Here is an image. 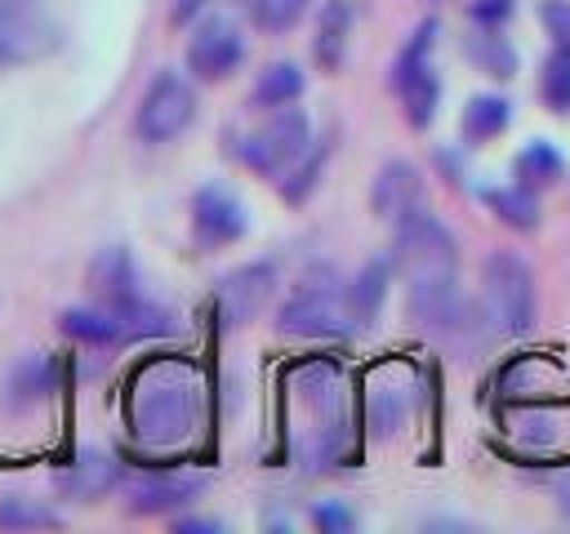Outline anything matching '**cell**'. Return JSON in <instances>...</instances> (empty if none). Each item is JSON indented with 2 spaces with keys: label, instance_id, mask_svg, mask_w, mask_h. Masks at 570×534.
<instances>
[{
  "label": "cell",
  "instance_id": "4dcf8cb0",
  "mask_svg": "<svg viewBox=\"0 0 570 534\" xmlns=\"http://www.w3.org/2000/svg\"><path fill=\"white\" fill-rule=\"evenodd\" d=\"M539 27L552 49H570V0H539Z\"/></svg>",
  "mask_w": 570,
  "mask_h": 534
},
{
  "label": "cell",
  "instance_id": "7a4b0ae2",
  "mask_svg": "<svg viewBox=\"0 0 570 534\" xmlns=\"http://www.w3.org/2000/svg\"><path fill=\"white\" fill-rule=\"evenodd\" d=\"M481 320L490 334H525L534 325V271L512 249H490L481 263Z\"/></svg>",
  "mask_w": 570,
  "mask_h": 534
},
{
  "label": "cell",
  "instance_id": "f1b7e54d",
  "mask_svg": "<svg viewBox=\"0 0 570 534\" xmlns=\"http://www.w3.org/2000/svg\"><path fill=\"white\" fill-rule=\"evenodd\" d=\"M62 516L31 494H4L0 498V530H58Z\"/></svg>",
  "mask_w": 570,
  "mask_h": 534
},
{
  "label": "cell",
  "instance_id": "7c38bea8",
  "mask_svg": "<svg viewBox=\"0 0 570 534\" xmlns=\"http://www.w3.org/2000/svg\"><path fill=\"white\" fill-rule=\"evenodd\" d=\"M85 280H89L94 303H102V307H129V303L142 298V276H138V263H134V254L125 245L98 249L89 258Z\"/></svg>",
  "mask_w": 570,
  "mask_h": 534
},
{
  "label": "cell",
  "instance_id": "277c9868",
  "mask_svg": "<svg viewBox=\"0 0 570 534\" xmlns=\"http://www.w3.org/2000/svg\"><path fill=\"white\" fill-rule=\"evenodd\" d=\"M392 267L405 280H423V276H459V240L454 231L428 214L423 205H414L410 214H401L392 222Z\"/></svg>",
  "mask_w": 570,
  "mask_h": 534
},
{
  "label": "cell",
  "instance_id": "e575fe53",
  "mask_svg": "<svg viewBox=\"0 0 570 534\" xmlns=\"http://www.w3.org/2000/svg\"><path fill=\"white\" fill-rule=\"evenodd\" d=\"M174 530H178V534H218L223 521H209V516H178Z\"/></svg>",
  "mask_w": 570,
  "mask_h": 534
},
{
  "label": "cell",
  "instance_id": "8992f818",
  "mask_svg": "<svg viewBox=\"0 0 570 534\" xmlns=\"http://www.w3.org/2000/svg\"><path fill=\"white\" fill-rule=\"evenodd\" d=\"M196 89L187 76L178 71H156L151 85L142 89L138 107H134V138L147 142V147H165L174 142L178 134L191 129L196 120Z\"/></svg>",
  "mask_w": 570,
  "mask_h": 534
},
{
  "label": "cell",
  "instance_id": "603a6c76",
  "mask_svg": "<svg viewBox=\"0 0 570 534\" xmlns=\"http://www.w3.org/2000/svg\"><path fill=\"white\" fill-rule=\"evenodd\" d=\"M463 53L472 58L476 71H485L494 80H512L517 76V49L508 44V36H499V27H472L463 36Z\"/></svg>",
  "mask_w": 570,
  "mask_h": 534
},
{
  "label": "cell",
  "instance_id": "9a60e30c",
  "mask_svg": "<svg viewBox=\"0 0 570 534\" xmlns=\"http://www.w3.org/2000/svg\"><path fill=\"white\" fill-rule=\"evenodd\" d=\"M352 27H356V4L352 0H325L316 13V31H312V58L321 71H343L347 62V44H352Z\"/></svg>",
  "mask_w": 570,
  "mask_h": 534
},
{
  "label": "cell",
  "instance_id": "83f0119b",
  "mask_svg": "<svg viewBox=\"0 0 570 534\" xmlns=\"http://www.w3.org/2000/svg\"><path fill=\"white\" fill-rule=\"evenodd\" d=\"M539 102L552 116H570V49H548L539 67Z\"/></svg>",
  "mask_w": 570,
  "mask_h": 534
},
{
  "label": "cell",
  "instance_id": "484cf974",
  "mask_svg": "<svg viewBox=\"0 0 570 534\" xmlns=\"http://www.w3.org/2000/svg\"><path fill=\"white\" fill-rule=\"evenodd\" d=\"M396 98H401V111H405L410 129H428L436 120V107H441V80H436V71L428 67V71L410 76L405 85H396Z\"/></svg>",
  "mask_w": 570,
  "mask_h": 534
},
{
  "label": "cell",
  "instance_id": "5bb4252c",
  "mask_svg": "<svg viewBox=\"0 0 570 534\" xmlns=\"http://www.w3.org/2000/svg\"><path fill=\"white\" fill-rule=\"evenodd\" d=\"M414 205H423V174L410 160H387L374 182H370V209L387 222H396L401 214H410Z\"/></svg>",
  "mask_w": 570,
  "mask_h": 534
},
{
  "label": "cell",
  "instance_id": "3957f363",
  "mask_svg": "<svg viewBox=\"0 0 570 534\" xmlns=\"http://www.w3.org/2000/svg\"><path fill=\"white\" fill-rule=\"evenodd\" d=\"M276 329L289 338H347L356 334L352 312H347V294L334 280V271H307L294 294L281 303L276 312Z\"/></svg>",
  "mask_w": 570,
  "mask_h": 534
},
{
  "label": "cell",
  "instance_id": "4316f807",
  "mask_svg": "<svg viewBox=\"0 0 570 534\" xmlns=\"http://www.w3.org/2000/svg\"><path fill=\"white\" fill-rule=\"evenodd\" d=\"M49 392H53V360H49L45 352H31L27 360L13 365V374H9V400H13L18 409L45 400Z\"/></svg>",
  "mask_w": 570,
  "mask_h": 534
},
{
  "label": "cell",
  "instance_id": "836d02e7",
  "mask_svg": "<svg viewBox=\"0 0 570 534\" xmlns=\"http://www.w3.org/2000/svg\"><path fill=\"white\" fill-rule=\"evenodd\" d=\"M517 436L530 441V445H548L557 432H552V418L543 409H521L517 414Z\"/></svg>",
  "mask_w": 570,
  "mask_h": 534
},
{
  "label": "cell",
  "instance_id": "6da1fadb",
  "mask_svg": "<svg viewBox=\"0 0 570 534\" xmlns=\"http://www.w3.org/2000/svg\"><path fill=\"white\" fill-rule=\"evenodd\" d=\"M200 414H205V392H200V374L187 360L160 356L134 374L125 396V418L142 445L169 449L191 441L200 427Z\"/></svg>",
  "mask_w": 570,
  "mask_h": 534
},
{
  "label": "cell",
  "instance_id": "d6a6232c",
  "mask_svg": "<svg viewBox=\"0 0 570 534\" xmlns=\"http://www.w3.org/2000/svg\"><path fill=\"white\" fill-rule=\"evenodd\" d=\"M517 13V0H468V22L472 27H499Z\"/></svg>",
  "mask_w": 570,
  "mask_h": 534
},
{
  "label": "cell",
  "instance_id": "cb8c5ba5",
  "mask_svg": "<svg viewBox=\"0 0 570 534\" xmlns=\"http://www.w3.org/2000/svg\"><path fill=\"white\" fill-rule=\"evenodd\" d=\"M325 160H330V138H312L307 151L276 178V191L285 205H303L316 187H321V174H325Z\"/></svg>",
  "mask_w": 570,
  "mask_h": 534
},
{
  "label": "cell",
  "instance_id": "d6986e66",
  "mask_svg": "<svg viewBox=\"0 0 570 534\" xmlns=\"http://www.w3.org/2000/svg\"><path fill=\"white\" fill-rule=\"evenodd\" d=\"M58 329L85 347H120L125 343V329L116 320L111 307L94 303V307H62L58 312Z\"/></svg>",
  "mask_w": 570,
  "mask_h": 534
},
{
  "label": "cell",
  "instance_id": "30bf717a",
  "mask_svg": "<svg viewBox=\"0 0 570 534\" xmlns=\"http://www.w3.org/2000/svg\"><path fill=\"white\" fill-rule=\"evenodd\" d=\"M272 289H276V263H272V258L245 263V267H232V271L218 280L214 307H218L223 325H245V320H254V316L267 307Z\"/></svg>",
  "mask_w": 570,
  "mask_h": 534
},
{
  "label": "cell",
  "instance_id": "1f68e13d",
  "mask_svg": "<svg viewBox=\"0 0 570 534\" xmlns=\"http://www.w3.org/2000/svg\"><path fill=\"white\" fill-rule=\"evenodd\" d=\"M312 525H316L321 534H347V530L356 525V512L343 507L338 498H321V503L312 507Z\"/></svg>",
  "mask_w": 570,
  "mask_h": 534
},
{
  "label": "cell",
  "instance_id": "e0dca14e",
  "mask_svg": "<svg viewBox=\"0 0 570 534\" xmlns=\"http://www.w3.org/2000/svg\"><path fill=\"white\" fill-rule=\"evenodd\" d=\"M512 125V102L503 98V93H472L468 102H463V116H459V138L468 142V147H485V142H494L503 129Z\"/></svg>",
  "mask_w": 570,
  "mask_h": 534
},
{
  "label": "cell",
  "instance_id": "5b68a950",
  "mask_svg": "<svg viewBox=\"0 0 570 534\" xmlns=\"http://www.w3.org/2000/svg\"><path fill=\"white\" fill-rule=\"evenodd\" d=\"M312 138H316V134H312L307 111H303L298 102H289V107L267 111V120L240 138L236 156H240V165L254 169L258 178H281V174L307 151Z\"/></svg>",
  "mask_w": 570,
  "mask_h": 534
},
{
  "label": "cell",
  "instance_id": "4fadbf2b",
  "mask_svg": "<svg viewBox=\"0 0 570 534\" xmlns=\"http://www.w3.org/2000/svg\"><path fill=\"white\" fill-rule=\"evenodd\" d=\"M53 485H58L62 498H85V503H94V498H102V494H111V490L120 485V463H116L107 449H80L67 467H58Z\"/></svg>",
  "mask_w": 570,
  "mask_h": 534
},
{
  "label": "cell",
  "instance_id": "2e32d148",
  "mask_svg": "<svg viewBox=\"0 0 570 534\" xmlns=\"http://www.w3.org/2000/svg\"><path fill=\"white\" fill-rule=\"evenodd\" d=\"M392 258H370L347 285H343V294H347V312H352V325L356 329H370L374 320H379V312H383V303H387V285H392Z\"/></svg>",
  "mask_w": 570,
  "mask_h": 534
},
{
  "label": "cell",
  "instance_id": "d4e9b609",
  "mask_svg": "<svg viewBox=\"0 0 570 534\" xmlns=\"http://www.w3.org/2000/svg\"><path fill=\"white\" fill-rule=\"evenodd\" d=\"M436 36H441V22L436 18H423L410 36H405V44L396 49V58H392V89L396 85H405L410 76H419V71H428L432 67V44H436Z\"/></svg>",
  "mask_w": 570,
  "mask_h": 534
},
{
  "label": "cell",
  "instance_id": "74e56055",
  "mask_svg": "<svg viewBox=\"0 0 570 534\" xmlns=\"http://www.w3.org/2000/svg\"><path fill=\"white\" fill-rule=\"evenodd\" d=\"M4 4H40V0H4Z\"/></svg>",
  "mask_w": 570,
  "mask_h": 534
},
{
  "label": "cell",
  "instance_id": "f546056e",
  "mask_svg": "<svg viewBox=\"0 0 570 534\" xmlns=\"http://www.w3.org/2000/svg\"><path fill=\"white\" fill-rule=\"evenodd\" d=\"M307 4L312 0H249V22L258 31H267V36H285V31H294L303 22Z\"/></svg>",
  "mask_w": 570,
  "mask_h": 534
},
{
  "label": "cell",
  "instance_id": "d590c367",
  "mask_svg": "<svg viewBox=\"0 0 570 534\" xmlns=\"http://www.w3.org/2000/svg\"><path fill=\"white\" fill-rule=\"evenodd\" d=\"M200 9H205V0H174V4H169V22H174V27H187V22L200 18Z\"/></svg>",
  "mask_w": 570,
  "mask_h": 534
},
{
  "label": "cell",
  "instance_id": "7402d4cb",
  "mask_svg": "<svg viewBox=\"0 0 570 534\" xmlns=\"http://www.w3.org/2000/svg\"><path fill=\"white\" fill-rule=\"evenodd\" d=\"M512 178L530 191H543V187H557L566 178V156L548 142V138H530L517 156H512Z\"/></svg>",
  "mask_w": 570,
  "mask_h": 534
},
{
  "label": "cell",
  "instance_id": "9c48e42d",
  "mask_svg": "<svg viewBox=\"0 0 570 534\" xmlns=\"http://www.w3.org/2000/svg\"><path fill=\"white\" fill-rule=\"evenodd\" d=\"M245 231H249V209L232 187H223V182L196 187V196H191V245L200 254L227 249Z\"/></svg>",
  "mask_w": 570,
  "mask_h": 534
},
{
  "label": "cell",
  "instance_id": "8d00e7d4",
  "mask_svg": "<svg viewBox=\"0 0 570 534\" xmlns=\"http://www.w3.org/2000/svg\"><path fill=\"white\" fill-rule=\"evenodd\" d=\"M552 498H557V507H561V516H570V467L552 481Z\"/></svg>",
  "mask_w": 570,
  "mask_h": 534
},
{
  "label": "cell",
  "instance_id": "52a82bcc",
  "mask_svg": "<svg viewBox=\"0 0 570 534\" xmlns=\"http://www.w3.org/2000/svg\"><path fill=\"white\" fill-rule=\"evenodd\" d=\"M62 49V27L45 13V4H4L0 0V67L45 62Z\"/></svg>",
  "mask_w": 570,
  "mask_h": 534
},
{
  "label": "cell",
  "instance_id": "ba28073f",
  "mask_svg": "<svg viewBox=\"0 0 570 534\" xmlns=\"http://www.w3.org/2000/svg\"><path fill=\"white\" fill-rule=\"evenodd\" d=\"M245 62V36L227 13H205L196 18L191 36H187V71L191 80L218 85L227 80L236 67Z\"/></svg>",
  "mask_w": 570,
  "mask_h": 534
},
{
  "label": "cell",
  "instance_id": "44dd1931",
  "mask_svg": "<svg viewBox=\"0 0 570 534\" xmlns=\"http://www.w3.org/2000/svg\"><path fill=\"white\" fill-rule=\"evenodd\" d=\"M410 400H414V392H410L405 383H396V378H374L370 392H365V427H370L374 436H392L396 427H405Z\"/></svg>",
  "mask_w": 570,
  "mask_h": 534
},
{
  "label": "cell",
  "instance_id": "8fae6325",
  "mask_svg": "<svg viewBox=\"0 0 570 534\" xmlns=\"http://www.w3.org/2000/svg\"><path fill=\"white\" fill-rule=\"evenodd\" d=\"M209 481L200 472H142L125 485V507L134 516H165V512H178V507L196 503V494Z\"/></svg>",
  "mask_w": 570,
  "mask_h": 534
},
{
  "label": "cell",
  "instance_id": "ffe728a7",
  "mask_svg": "<svg viewBox=\"0 0 570 534\" xmlns=\"http://www.w3.org/2000/svg\"><path fill=\"white\" fill-rule=\"evenodd\" d=\"M481 205L512 231H534L543 222L539 209V191L521 187V182H503V187H481Z\"/></svg>",
  "mask_w": 570,
  "mask_h": 534
},
{
  "label": "cell",
  "instance_id": "ac0fdd59",
  "mask_svg": "<svg viewBox=\"0 0 570 534\" xmlns=\"http://www.w3.org/2000/svg\"><path fill=\"white\" fill-rule=\"evenodd\" d=\"M303 89H307L303 67L289 62V58H276V62H267V67L258 71V80H254V89H249V107H254V111L289 107V102L303 98Z\"/></svg>",
  "mask_w": 570,
  "mask_h": 534
}]
</instances>
